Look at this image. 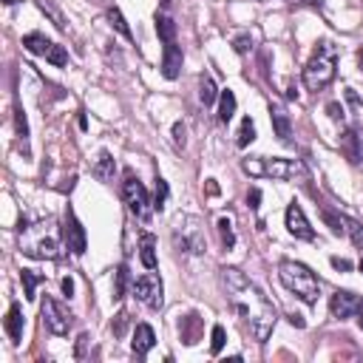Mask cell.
Returning a JSON list of instances; mask_svg holds the SVG:
<instances>
[{
    "label": "cell",
    "instance_id": "2e32d148",
    "mask_svg": "<svg viewBox=\"0 0 363 363\" xmlns=\"http://www.w3.org/2000/svg\"><path fill=\"white\" fill-rule=\"evenodd\" d=\"M269 119H272V131L281 142H290L292 140V122H290V114L281 108V105H269Z\"/></svg>",
    "mask_w": 363,
    "mask_h": 363
},
{
    "label": "cell",
    "instance_id": "e575fe53",
    "mask_svg": "<svg viewBox=\"0 0 363 363\" xmlns=\"http://www.w3.org/2000/svg\"><path fill=\"white\" fill-rule=\"evenodd\" d=\"M233 45H236V52H239V54H247V49H250V37H247V34H242V37H236V43H233Z\"/></svg>",
    "mask_w": 363,
    "mask_h": 363
},
{
    "label": "cell",
    "instance_id": "ab89813d",
    "mask_svg": "<svg viewBox=\"0 0 363 363\" xmlns=\"http://www.w3.org/2000/svg\"><path fill=\"white\" fill-rule=\"evenodd\" d=\"M290 324H292V327H298V329H304V327H306V321H304L301 315H290Z\"/></svg>",
    "mask_w": 363,
    "mask_h": 363
},
{
    "label": "cell",
    "instance_id": "83f0119b",
    "mask_svg": "<svg viewBox=\"0 0 363 363\" xmlns=\"http://www.w3.org/2000/svg\"><path fill=\"white\" fill-rule=\"evenodd\" d=\"M343 227H346V236L352 239V244H355L357 250H363V224L355 221V218H346V216H343Z\"/></svg>",
    "mask_w": 363,
    "mask_h": 363
},
{
    "label": "cell",
    "instance_id": "f1b7e54d",
    "mask_svg": "<svg viewBox=\"0 0 363 363\" xmlns=\"http://www.w3.org/2000/svg\"><path fill=\"white\" fill-rule=\"evenodd\" d=\"M321 216H324V221L329 224V230H332L335 236L346 233V227H343V216H341V213H335V210H329V207H321Z\"/></svg>",
    "mask_w": 363,
    "mask_h": 363
},
{
    "label": "cell",
    "instance_id": "74e56055",
    "mask_svg": "<svg viewBox=\"0 0 363 363\" xmlns=\"http://www.w3.org/2000/svg\"><path fill=\"white\" fill-rule=\"evenodd\" d=\"M327 111H329V117H332V119H341V117H343V108H341L338 103H329V105H327Z\"/></svg>",
    "mask_w": 363,
    "mask_h": 363
},
{
    "label": "cell",
    "instance_id": "d6a6232c",
    "mask_svg": "<svg viewBox=\"0 0 363 363\" xmlns=\"http://www.w3.org/2000/svg\"><path fill=\"white\" fill-rule=\"evenodd\" d=\"M224 349V327H213V341H210V352L218 355Z\"/></svg>",
    "mask_w": 363,
    "mask_h": 363
},
{
    "label": "cell",
    "instance_id": "d6986e66",
    "mask_svg": "<svg viewBox=\"0 0 363 363\" xmlns=\"http://www.w3.org/2000/svg\"><path fill=\"white\" fill-rule=\"evenodd\" d=\"M91 173H94L100 182H105V185H108V182H114V173H117V162H114V156H111L108 151H103Z\"/></svg>",
    "mask_w": 363,
    "mask_h": 363
},
{
    "label": "cell",
    "instance_id": "8d00e7d4",
    "mask_svg": "<svg viewBox=\"0 0 363 363\" xmlns=\"http://www.w3.org/2000/svg\"><path fill=\"white\" fill-rule=\"evenodd\" d=\"M247 202H250V207L255 210V207H258V202H261V191H258V188H253V191L247 193Z\"/></svg>",
    "mask_w": 363,
    "mask_h": 363
},
{
    "label": "cell",
    "instance_id": "f6af8a7d",
    "mask_svg": "<svg viewBox=\"0 0 363 363\" xmlns=\"http://www.w3.org/2000/svg\"><path fill=\"white\" fill-rule=\"evenodd\" d=\"M6 3H15V0H6Z\"/></svg>",
    "mask_w": 363,
    "mask_h": 363
},
{
    "label": "cell",
    "instance_id": "8fae6325",
    "mask_svg": "<svg viewBox=\"0 0 363 363\" xmlns=\"http://www.w3.org/2000/svg\"><path fill=\"white\" fill-rule=\"evenodd\" d=\"M63 242H66V247H68L74 255H82V253H85V247H88L85 227L80 224V218L74 216V210H71V207L66 210V221H63Z\"/></svg>",
    "mask_w": 363,
    "mask_h": 363
},
{
    "label": "cell",
    "instance_id": "1f68e13d",
    "mask_svg": "<svg viewBox=\"0 0 363 363\" xmlns=\"http://www.w3.org/2000/svg\"><path fill=\"white\" fill-rule=\"evenodd\" d=\"M165 202H168V182L159 176V179H156V202H154V207H156V210H162V207H165Z\"/></svg>",
    "mask_w": 363,
    "mask_h": 363
},
{
    "label": "cell",
    "instance_id": "3957f363",
    "mask_svg": "<svg viewBox=\"0 0 363 363\" xmlns=\"http://www.w3.org/2000/svg\"><path fill=\"white\" fill-rule=\"evenodd\" d=\"M279 279H281V284L290 290V292H295L304 304H315L318 301V292H321V281L315 279V272L306 267V264H301V261H281L279 264Z\"/></svg>",
    "mask_w": 363,
    "mask_h": 363
},
{
    "label": "cell",
    "instance_id": "8992f818",
    "mask_svg": "<svg viewBox=\"0 0 363 363\" xmlns=\"http://www.w3.org/2000/svg\"><path fill=\"white\" fill-rule=\"evenodd\" d=\"M20 250L31 258H57V236L49 230V224H29L26 218L20 221Z\"/></svg>",
    "mask_w": 363,
    "mask_h": 363
},
{
    "label": "cell",
    "instance_id": "836d02e7",
    "mask_svg": "<svg viewBox=\"0 0 363 363\" xmlns=\"http://www.w3.org/2000/svg\"><path fill=\"white\" fill-rule=\"evenodd\" d=\"M185 133H188V131H185V125H182V122L173 125V145H176L179 151L185 148V142H188V140H185Z\"/></svg>",
    "mask_w": 363,
    "mask_h": 363
},
{
    "label": "cell",
    "instance_id": "e0dca14e",
    "mask_svg": "<svg viewBox=\"0 0 363 363\" xmlns=\"http://www.w3.org/2000/svg\"><path fill=\"white\" fill-rule=\"evenodd\" d=\"M6 335L12 338L15 346L23 341V312H20L17 304L9 306V315H6Z\"/></svg>",
    "mask_w": 363,
    "mask_h": 363
},
{
    "label": "cell",
    "instance_id": "ee69618b",
    "mask_svg": "<svg viewBox=\"0 0 363 363\" xmlns=\"http://www.w3.org/2000/svg\"><path fill=\"white\" fill-rule=\"evenodd\" d=\"M357 267H360V272H363V258H360V264H357Z\"/></svg>",
    "mask_w": 363,
    "mask_h": 363
},
{
    "label": "cell",
    "instance_id": "d4e9b609",
    "mask_svg": "<svg viewBox=\"0 0 363 363\" xmlns=\"http://www.w3.org/2000/svg\"><path fill=\"white\" fill-rule=\"evenodd\" d=\"M15 125H17V140H20V145H23V154H29V122H26V114H23L20 103H17V108H15Z\"/></svg>",
    "mask_w": 363,
    "mask_h": 363
},
{
    "label": "cell",
    "instance_id": "5b68a950",
    "mask_svg": "<svg viewBox=\"0 0 363 363\" xmlns=\"http://www.w3.org/2000/svg\"><path fill=\"white\" fill-rule=\"evenodd\" d=\"M242 168L250 176H272V179H287V182H306L309 179L301 159H264V156H255V159H244Z\"/></svg>",
    "mask_w": 363,
    "mask_h": 363
},
{
    "label": "cell",
    "instance_id": "b9f144b4",
    "mask_svg": "<svg viewBox=\"0 0 363 363\" xmlns=\"http://www.w3.org/2000/svg\"><path fill=\"white\" fill-rule=\"evenodd\" d=\"M355 315H357V327L363 329V298H360V306H357V312H355Z\"/></svg>",
    "mask_w": 363,
    "mask_h": 363
},
{
    "label": "cell",
    "instance_id": "6da1fadb",
    "mask_svg": "<svg viewBox=\"0 0 363 363\" xmlns=\"http://www.w3.org/2000/svg\"><path fill=\"white\" fill-rule=\"evenodd\" d=\"M221 284L227 295H230V304L242 318L244 329L253 335V341L264 343L279 321V312L272 306V301L236 267H221Z\"/></svg>",
    "mask_w": 363,
    "mask_h": 363
},
{
    "label": "cell",
    "instance_id": "484cf974",
    "mask_svg": "<svg viewBox=\"0 0 363 363\" xmlns=\"http://www.w3.org/2000/svg\"><path fill=\"white\" fill-rule=\"evenodd\" d=\"M253 140H255V125H253L250 117H244V119H242V128H239V133H236V145H239V148H247Z\"/></svg>",
    "mask_w": 363,
    "mask_h": 363
},
{
    "label": "cell",
    "instance_id": "277c9868",
    "mask_svg": "<svg viewBox=\"0 0 363 363\" xmlns=\"http://www.w3.org/2000/svg\"><path fill=\"white\" fill-rule=\"evenodd\" d=\"M170 239L173 247L185 255H202L207 253V239H205V224L196 216H176L170 224Z\"/></svg>",
    "mask_w": 363,
    "mask_h": 363
},
{
    "label": "cell",
    "instance_id": "7c38bea8",
    "mask_svg": "<svg viewBox=\"0 0 363 363\" xmlns=\"http://www.w3.org/2000/svg\"><path fill=\"white\" fill-rule=\"evenodd\" d=\"M287 230H290V236H295V239H301V242H315L312 224H309V218L304 216L301 205H295V202L287 207Z\"/></svg>",
    "mask_w": 363,
    "mask_h": 363
},
{
    "label": "cell",
    "instance_id": "7402d4cb",
    "mask_svg": "<svg viewBox=\"0 0 363 363\" xmlns=\"http://www.w3.org/2000/svg\"><path fill=\"white\" fill-rule=\"evenodd\" d=\"M218 94H221V91L216 88L213 77H210V74H202V80H199V100H202V105H213V103L218 100Z\"/></svg>",
    "mask_w": 363,
    "mask_h": 363
},
{
    "label": "cell",
    "instance_id": "7a4b0ae2",
    "mask_svg": "<svg viewBox=\"0 0 363 363\" xmlns=\"http://www.w3.org/2000/svg\"><path fill=\"white\" fill-rule=\"evenodd\" d=\"M335 68H338V49L329 40H321L304 68V85L309 91H324L335 80Z\"/></svg>",
    "mask_w": 363,
    "mask_h": 363
},
{
    "label": "cell",
    "instance_id": "ffe728a7",
    "mask_svg": "<svg viewBox=\"0 0 363 363\" xmlns=\"http://www.w3.org/2000/svg\"><path fill=\"white\" fill-rule=\"evenodd\" d=\"M140 258H142L145 269L156 267V239H154V233H142L140 236Z\"/></svg>",
    "mask_w": 363,
    "mask_h": 363
},
{
    "label": "cell",
    "instance_id": "52a82bcc",
    "mask_svg": "<svg viewBox=\"0 0 363 363\" xmlns=\"http://www.w3.org/2000/svg\"><path fill=\"white\" fill-rule=\"evenodd\" d=\"M122 199H125L128 210H131L136 218H140V221H148V218H151V210H156L154 202H151V196H148V191H145V185H142V182L136 179L133 173H128L125 182H122Z\"/></svg>",
    "mask_w": 363,
    "mask_h": 363
},
{
    "label": "cell",
    "instance_id": "4dcf8cb0",
    "mask_svg": "<svg viewBox=\"0 0 363 363\" xmlns=\"http://www.w3.org/2000/svg\"><path fill=\"white\" fill-rule=\"evenodd\" d=\"M128 287V267H117V276H114V298H122Z\"/></svg>",
    "mask_w": 363,
    "mask_h": 363
},
{
    "label": "cell",
    "instance_id": "7bdbcfd3",
    "mask_svg": "<svg viewBox=\"0 0 363 363\" xmlns=\"http://www.w3.org/2000/svg\"><path fill=\"white\" fill-rule=\"evenodd\" d=\"M357 63H360V71H363V49L357 52Z\"/></svg>",
    "mask_w": 363,
    "mask_h": 363
},
{
    "label": "cell",
    "instance_id": "44dd1931",
    "mask_svg": "<svg viewBox=\"0 0 363 363\" xmlns=\"http://www.w3.org/2000/svg\"><path fill=\"white\" fill-rule=\"evenodd\" d=\"M233 114H236V94L227 88V91H221V94H218V122L227 125L233 119Z\"/></svg>",
    "mask_w": 363,
    "mask_h": 363
},
{
    "label": "cell",
    "instance_id": "cb8c5ba5",
    "mask_svg": "<svg viewBox=\"0 0 363 363\" xmlns=\"http://www.w3.org/2000/svg\"><path fill=\"white\" fill-rule=\"evenodd\" d=\"M20 281H23V295L29 301H34L37 298V284L43 281V276H37V272H31V269H23L20 272Z\"/></svg>",
    "mask_w": 363,
    "mask_h": 363
},
{
    "label": "cell",
    "instance_id": "d590c367",
    "mask_svg": "<svg viewBox=\"0 0 363 363\" xmlns=\"http://www.w3.org/2000/svg\"><path fill=\"white\" fill-rule=\"evenodd\" d=\"M125 327H128V315H125V312H119V315H117V324H114V335H122V332H125Z\"/></svg>",
    "mask_w": 363,
    "mask_h": 363
},
{
    "label": "cell",
    "instance_id": "603a6c76",
    "mask_svg": "<svg viewBox=\"0 0 363 363\" xmlns=\"http://www.w3.org/2000/svg\"><path fill=\"white\" fill-rule=\"evenodd\" d=\"M156 34L159 40L168 45V43H176V23L168 17V15H156Z\"/></svg>",
    "mask_w": 363,
    "mask_h": 363
},
{
    "label": "cell",
    "instance_id": "f546056e",
    "mask_svg": "<svg viewBox=\"0 0 363 363\" xmlns=\"http://www.w3.org/2000/svg\"><path fill=\"white\" fill-rule=\"evenodd\" d=\"M108 20H111V26L125 37V40H131L133 34H131V29H128V23H125V17H122V12L114 6V9H108Z\"/></svg>",
    "mask_w": 363,
    "mask_h": 363
},
{
    "label": "cell",
    "instance_id": "ba28073f",
    "mask_svg": "<svg viewBox=\"0 0 363 363\" xmlns=\"http://www.w3.org/2000/svg\"><path fill=\"white\" fill-rule=\"evenodd\" d=\"M40 312H43V324H45V329L54 332V335H66V332L71 329V324H74V315H71L60 301H54V298H49V295L43 298Z\"/></svg>",
    "mask_w": 363,
    "mask_h": 363
},
{
    "label": "cell",
    "instance_id": "f35d334b",
    "mask_svg": "<svg viewBox=\"0 0 363 363\" xmlns=\"http://www.w3.org/2000/svg\"><path fill=\"white\" fill-rule=\"evenodd\" d=\"M332 267H335V269H352V264H349L346 258H338V255L332 258Z\"/></svg>",
    "mask_w": 363,
    "mask_h": 363
},
{
    "label": "cell",
    "instance_id": "5bb4252c",
    "mask_svg": "<svg viewBox=\"0 0 363 363\" xmlns=\"http://www.w3.org/2000/svg\"><path fill=\"white\" fill-rule=\"evenodd\" d=\"M182 63H185V54H182V49L176 43H168L165 52H162V74L168 80H176L182 74Z\"/></svg>",
    "mask_w": 363,
    "mask_h": 363
},
{
    "label": "cell",
    "instance_id": "60d3db41",
    "mask_svg": "<svg viewBox=\"0 0 363 363\" xmlns=\"http://www.w3.org/2000/svg\"><path fill=\"white\" fill-rule=\"evenodd\" d=\"M63 292H66L68 298L74 295V281H71V279H63Z\"/></svg>",
    "mask_w": 363,
    "mask_h": 363
},
{
    "label": "cell",
    "instance_id": "4316f807",
    "mask_svg": "<svg viewBox=\"0 0 363 363\" xmlns=\"http://www.w3.org/2000/svg\"><path fill=\"white\" fill-rule=\"evenodd\" d=\"M218 236L224 250H233L236 247V233H233V221L230 218H218Z\"/></svg>",
    "mask_w": 363,
    "mask_h": 363
},
{
    "label": "cell",
    "instance_id": "9a60e30c",
    "mask_svg": "<svg viewBox=\"0 0 363 363\" xmlns=\"http://www.w3.org/2000/svg\"><path fill=\"white\" fill-rule=\"evenodd\" d=\"M154 343H156L154 327H148V324H136V329H133V341H131L133 355H136V357H145V355L154 349Z\"/></svg>",
    "mask_w": 363,
    "mask_h": 363
},
{
    "label": "cell",
    "instance_id": "ac0fdd59",
    "mask_svg": "<svg viewBox=\"0 0 363 363\" xmlns=\"http://www.w3.org/2000/svg\"><path fill=\"white\" fill-rule=\"evenodd\" d=\"M341 154H343L352 165L360 162L363 151H360V140H357V133H355V131H343V136H341Z\"/></svg>",
    "mask_w": 363,
    "mask_h": 363
},
{
    "label": "cell",
    "instance_id": "4fadbf2b",
    "mask_svg": "<svg viewBox=\"0 0 363 363\" xmlns=\"http://www.w3.org/2000/svg\"><path fill=\"white\" fill-rule=\"evenodd\" d=\"M360 306V298L349 290H338L332 298H329V312L332 318H338V321H346V318H352Z\"/></svg>",
    "mask_w": 363,
    "mask_h": 363
},
{
    "label": "cell",
    "instance_id": "30bf717a",
    "mask_svg": "<svg viewBox=\"0 0 363 363\" xmlns=\"http://www.w3.org/2000/svg\"><path fill=\"white\" fill-rule=\"evenodd\" d=\"M133 295L140 298L148 309H162V304H165L162 279L154 276V272H148V276H142V279H136V281H133Z\"/></svg>",
    "mask_w": 363,
    "mask_h": 363
},
{
    "label": "cell",
    "instance_id": "9c48e42d",
    "mask_svg": "<svg viewBox=\"0 0 363 363\" xmlns=\"http://www.w3.org/2000/svg\"><path fill=\"white\" fill-rule=\"evenodd\" d=\"M23 45H26V52H31V54H37V57H45L49 63H54L57 68H63V66H68V54H66V49L63 45H57V43H52L49 37H43V34H26L23 37Z\"/></svg>",
    "mask_w": 363,
    "mask_h": 363
}]
</instances>
